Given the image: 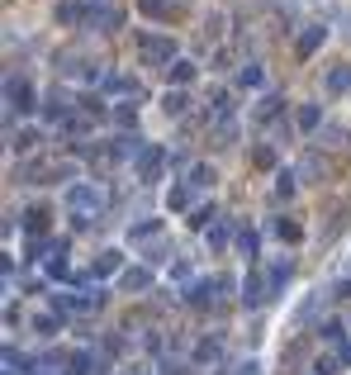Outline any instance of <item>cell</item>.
Returning <instances> with one entry per match:
<instances>
[{
    "instance_id": "cell-1",
    "label": "cell",
    "mask_w": 351,
    "mask_h": 375,
    "mask_svg": "<svg viewBox=\"0 0 351 375\" xmlns=\"http://www.w3.org/2000/svg\"><path fill=\"white\" fill-rule=\"evenodd\" d=\"M100 205H105V190H100V186H90V181L67 186V209H72V218H76V223L95 218V214H100Z\"/></svg>"
},
{
    "instance_id": "cell-2",
    "label": "cell",
    "mask_w": 351,
    "mask_h": 375,
    "mask_svg": "<svg viewBox=\"0 0 351 375\" xmlns=\"http://www.w3.org/2000/svg\"><path fill=\"white\" fill-rule=\"evenodd\" d=\"M138 57L147 62V67H171L176 62V38H166V33H142L138 38Z\"/></svg>"
},
{
    "instance_id": "cell-3",
    "label": "cell",
    "mask_w": 351,
    "mask_h": 375,
    "mask_svg": "<svg viewBox=\"0 0 351 375\" xmlns=\"http://www.w3.org/2000/svg\"><path fill=\"white\" fill-rule=\"evenodd\" d=\"M162 166H166V147L162 143H142V152L133 157V176L142 186H152V181H162Z\"/></svg>"
},
{
    "instance_id": "cell-4",
    "label": "cell",
    "mask_w": 351,
    "mask_h": 375,
    "mask_svg": "<svg viewBox=\"0 0 351 375\" xmlns=\"http://www.w3.org/2000/svg\"><path fill=\"white\" fill-rule=\"evenodd\" d=\"M218 290H233V280H228V276H209V280H190V304H195V309H204V304H214L218 299Z\"/></svg>"
},
{
    "instance_id": "cell-5",
    "label": "cell",
    "mask_w": 351,
    "mask_h": 375,
    "mask_svg": "<svg viewBox=\"0 0 351 375\" xmlns=\"http://www.w3.org/2000/svg\"><path fill=\"white\" fill-rule=\"evenodd\" d=\"M72 95H67V90H48V95H43V119H48V124H67V119H72Z\"/></svg>"
},
{
    "instance_id": "cell-6",
    "label": "cell",
    "mask_w": 351,
    "mask_h": 375,
    "mask_svg": "<svg viewBox=\"0 0 351 375\" xmlns=\"http://www.w3.org/2000/svg\"><path fill=\"white\" fill-rule=\"evenodd\" d=\"M5 105H10V114H15V109H19V114L33 109V86H28L24 77H10L5 81Z\"/></svg>"
},
{
    "instance_id": "cell-7",
    "label": "cell",
    "mask_w": 351,
    "mask_h": 375,
    "mask_svg": "<svg viewBox=\"0 0 351 375\" xmlns=\"http://www.w3.org/2000/svg\"><path fill=\"white\" fill-rule=\"evenodd\" d=\"M90 5V15H85V24L100 29V33H109V29H119V10L109 5V0H85Z\"/></svg>"
},
{
    "instance_id": "cell-8",
    "label": "cell",
    "mask_w": 351,
    "mask_h": 375,
    "mask_svg": "<svg viewBox=\"0 0 351 375\" xmlns=\"http://www.w3.org/2000/svg\"><path fill=\"white\" fill-rule=\"evenodd\" d=\"M266 299H270V280L261 276V271H252V276L243 280V304L247 309H261Z\"/></svg>"
},
{
    "instance_id": "cell-9",
    "label": "cell",
    "mask_w": 351,
    "mask_h": 375,
    "mask_svg": "<svg viewBox=\"0 0 351 375\" xmlns=\"http://www.w3.org/2000/svg\"><path fill=\"white\" fill-rule=\"evenodd\" d=\"M323 38H327V29H323V24H309L304 33H299V43H295L299 57H313L318 48H323Z\"/></svg>"
},
{
    "instance_id": "cell-10",
    "label": "cell",
    "mask_w": 351,
    "mask_h": 375,
    "mask_svg": "<svg viewBox=\"0 0 351 375\" xmlns=\"http://www.w3.org/2000/svg\"><path fill=\"white\" fill-rule=\"evenodd\" d=\"M85 15H90L85 0H62V5H57V24H81Z\"/></svg>"
},
{
    "instance_id": "cell-11",
    "label": "cell",
    "mask_w": 351,
    "mask_h": 375,
    "mask_svg": "<svg viewBox=\"0 0 351 375\" xmlns=\"http://www.w3.org/2000/svg\"><path fill=\"white\" fill-rule=\"evenodd\" d=\"M290 276H295V262H290V257H275V262H270V271H266V280H270V295H275V290H280V285H285Z\"/></svg>"
},
{
    "instance_id": "cell-12",
    "label": "cell",
    "mask_w": 351,
    "mask_h": 375,
    "mask_svg": "<svg viewBox=\"0 0 351 375\" xmlns=\"http://www.w3.org/2000/svg\"><path fill=\"white\" fill-rule=\"evenodd\" d=\"M119 285H124V290H152V271L147 266H129L124 276H119Z\"/></svg>"
},
{
    "instance_id": "cell-13",
    "label": "cell",
    "mask_w": 351,
    "mask_h": 375,
    "mask_svg": "<svg viewBox=\"0 0 351 375\" xmlns=\"http://www.w3.org/2000/svg\"><path fill=\"white\" fill-rule=\"evenodd\" d=\"M186 109H190V95H186V90H166V95H162V114H166V119H181Z\"/></svg>"
},
{
    "instance_id": "cell-14",
    "label": "cell",
    "mask_w": 351,
    "mask_h": 375,
    "mask_svg": "<svg viewBox=\"0 0 351 375\" xmlns=\"http://www.w3.org/2000/svg\"><path fill=\"white\" fill-rule=\"evenodd\" d=\"M323 86H327V95H347L351 90V67H332Z\"/></svg>"
},
{
    "instance_id": "cell-15",
    "label": "cell",
    "mask_w": 351,
    "mask_h": 375,
    "mask_svg": "<svg viewBox=\"0 0 351 375\" xmlns=\"http://www.w3.org/2000/svg\"><path fill=\"white\" fill-rule=\"evenodd\" d=\"M157 233H162V218H142V223L129 228V242H152Z\"/></svg>"
},
{
    "instance_id": "cell-16",
    "label": "cell",
    "mask_w": 351,
    "mask_h": 375,
    "mask_svg": "<svg viewBox=\"0 0 351 375\" xmlns=\"http://www.w3.org/2000/svg\"><path fill=\"white\" fill-rule=\"evenodd\" d=\"M295 124H299V129H304V134H313V129L323 124V109H318V105H299Z\"/></svg>"
},
{
    "instance_id": "cell-17",
    "label": "cell",
    "mask_w": 351,
    "mask_h": 375,
    "mask_svg": "<svg viewBox=\"0 0 351 375\" xmlns=\"http://www.w3.org/2000/svg\"><path fill=\"white\" fill-rule=\"evenodd\" d=\"M190 195H195V190H190V181H176V186L166 190V209H186Z\"/></svg>"
},
{
    "instance_id": "cell-18",
    "label": "cell",
    "mask_w": 351,
    "mask_h": 375,
    "mask_svg": "<svg viewBox=\"0 0 351 375\" xmlns=\"http://www.w3.org/2000/svg\"><path fill=\"white\" fill-rule=\"evenodd\" d=\"M166 81H176V86H186V81H195V62H186V57H176V62L166 67Z\"/></svg>"
},
{
    "instance_id": "cell-19",
    "label": "cell",
    "mask_w": 351,
    "mask_h": 375,
    "mask_svg": "<svg viewBox=\"0 0 351 375\" xmlns=\"http://www.w3.org/2000/svg\"><path fill=\"white\" fill-rule=\"evenodd\" d=\"M119 266H124V257L109 247V252H100V257H95V271H90V276H114Z\"/></svg>"
},
{
    "instance_id": "cell-20",
    "label": "cell",
    "mask_w": 351,
    "mask_h": 375,
    "mask_svg": "<svg viewBox=\"0 0 351 375\" xmlns=\"http://www.w3.org/2000/svg\"><path fill=\"white\" fill-rule=\"evenodd\" d=\"M190 190H204V186H214V166H204V161H195V166H190Z\"/></svg>"
},
{
    "instance_id": "cell-21",
    "label": "cell",
    "mask_w": 351,
    "mask_h": 375,
    "mask_svg": "<svg viewBox=\"0 0 351 375\" xmlns=\"http://www.w3.org/2000/svg\"><path fill=\"white\" fill-rule=\"evenodd\" d=\"M238 252H243V257H256V252H261V233H256V228H243V233H238Z\"/></svg>"
},
{
    "instance_id": "cell-22",
    "label": "cell",
    "mask_w": 351,
    "mask_h": 375,
    "mask_svg": "<svg viewBox=\"0 0 351 375\" xmlns=\"http://www.w3.org/2000/svg\"><path fill=\"white\" fill-rule=\"evenodd\" d=\"M138 10H142V15H152V19H166V15L176 10V0H138Z\"/></svg>"
},
{
    "instance_id": "cell-23",
    "label": "cell",
    "mask_w": 351,
    "mask_h": 375,
    "mask_svg": "<svg viewBox=\"0 0 351 375\" xmlns=\"http://www.w3.org/2000/svg\"><path fill=\"white\" fill-rule=\"evenodd\" d=\"M261 81H266V72H261V67H256V62H247L243 72H238V86H247V90H256V86H261Z\"/></svg>"
},
{
    "instance_id": "cell-24",
    "label": "cell",
    "mask_w": 351,
    "mask_h": 375,
    "mask_svg": "<svg viewBox=\"0 0 351 375\" xmlns=\"http://www.w3.org/2000/svg\"><path fill=\"white\" fill-rule=\"evenodd\" d=\"M295 171H280V176H275V200H290V195H295Z\"/></svg>"
},
{
    "instance_id": "cell-25",
    "label": "cell",
    "mask_w": 351,
    "mask_h": 375,
    "mask_svg": "<svg viewBox=\"0 0 351 375\" xmlns=\"http://www.w3.org/2000/svg\"><path fill=\"white\" fill-rule=\"evenodd\" d=\"M323 290H313V295H309V299H304V304H299V323H309V319H313V314H318V304H323Z\"/></svg>"
},
{
    "instance_id": "cell-26",
    "label": "cell",
    "mask_w": 351,
    "mask_h": 375,
    "mask_svg": "<svg viewBox=\"0 0 351 375\" xmlns=\"http://www.w3.org/2000/svg\"><path fill=\"white\" fill-rule=\"evenodd\" d=\"M275 238L280 242H299L304 233H299V223H290V218H275Z\"/></svg>"
},
{
    "instance_id": "cell-27",
    "label": "cell",
    "mask_w": 351,
    "mask_h": 375,
    "mask_svg": "<svg viewBox=\"0 0 351 375\" xmlns=\"http://www.w3.org/2000/svg\"><path fill=\"white\" fill-rule=\"evenodd\" d=\"M204 238H209V247H228V223H223V218L209 223V228H204Z\"/></svg>"
},
{
    "instance_id": "cell-28",
    "label": "cell",
    "mask_w": 351,
    "mask_h": 375,
    "mask_svg": "<svg viewBox=\"0 0 351 375\" xmlns=\"http://www.w3.org/2000/svg\"><path fill=\"white\" fill-rule=\"evenodd\" d=\"M95 371V356H90V351H76V356H72V375H90Z\"/></svg>"
},
{
    "instance_id": "cell-29",
    "label": "cell",
    "mask_w": 351,
    "mask_h": 375,
    "mask_svg": "<svg viewBox=\"0 0 351 375\" xmlns=\"http://www.w3.org/2000/svg\"><path fill=\"white\" fill-rule=\"evenodd\" d=\"M114 119H119L124 129H138V105H119L114 109Z\"/></svg>"
},
{
    "instance_id": "cell-30",
    "label": "cell",
    "mask_w": 351,
    "mask_h": 375,
    "mask_svg": "<svg viewBox=\"0 0 351 375\" xmlns=\"http://www.w3.org/2000/svg\"><path fill=\"white\" fill-rule=\"evenodd\" d=\"M33 143H38V134H33V129H24V134H15V138H10V147H15V152H28Z\"/></svg>"
},
{
    "instance_id": "cell-31",
    "label": "cell",
    "mask_w": 351,
    "mask_h": 375,
    "mask_svg": "<svg viewBox=\"0 0 351 375\" xmlns=\"http://www.w3.org/2000/svg\"><path fill=\"white\" fill-rule=\"evenodd\" d=\"M318 333H323L327 342H342V333H347V328H342V323H337V319H327L323 328H318Z\"/></svg>"
},
{
    "instance_id": "cell-32",
    "label": "cell",
    "mask_w": 351,
    "mask_h": 375,
    "mask_svg": "<svg viewBox=\"0 0 351 375\" xmlns=\"http://www.w3.org/2000/svg\"><path fill=\"white\" fill-rule=\"evenodd\" d=\"M24 223H28V228H33V233H38V228L48 223V209H38V205H33V209H28V214H24Z\"/></svg>"
},
{
    "instance_id": "cell-33",
    "label": "cell",
    "mask_w": 351,
    "mask_h": 375,
    "mask_svg": "<svg viewBox=\"0 0 351 375\" xmlns=\"http://www.w3.org/2000/svg\"><path fill=\"white\" fill-rule=\"evenodd\" d=\"M337 371V361H313V375H332Z\"/></svg>"
},
{
    "instance_id": "cell-34",
    "label": "cell",
    "mask_w": 351,
    "mask_h": 375,
    "mask_svg": "<svg viewBox=\"0 0 351 375\" xmlns=\"http://www.w3.org/2000/svg\"><path fill=\"white\" fill-rule=\"evenodd\" d=\"M238 375H261V366H256V361H247V366H238Z\"/></svg>"
},
{
    "instance_id": "cell-35",
    "label": "cell",
    "mask_w": 351,
    "mask_h": 375,
    "mask_svg": "<svg viewBox=\"0 0 351 375\" xmlns=\"http://www.w3.org/2000/svg\"><path fill=\"white\" fill-rule=\"evenodd\" d=\"M342 361H351V342H342Z\"/></svg>"
}]
</instances>
